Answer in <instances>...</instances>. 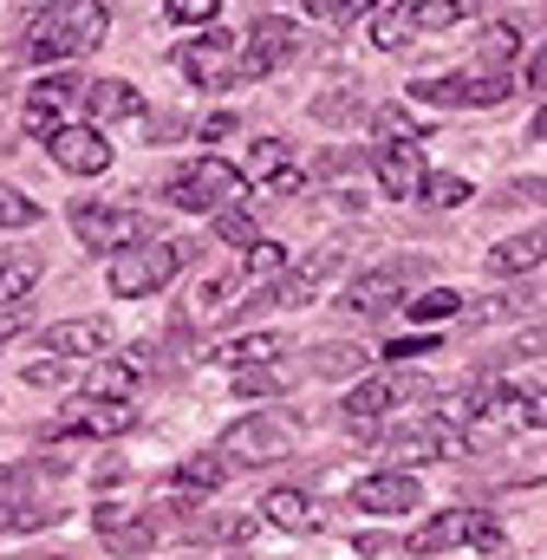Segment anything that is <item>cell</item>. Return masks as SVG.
<instances>
[{
    "label": "cell",
    "mask_w": 547,
    "mask_h": 560,
    "mask_svg": "<svg viewBox=\"0 0 547 560\" xmlns=\"http://www.w3.org/2000/svg\"><path fill=\"white\" fill-rule=\"evenodd\" d=\"M105 33H112V13H105L98 0H59L53 13H39V20L26 26V59H33V66L79 59V52H92Z\"/></svg>",
    "instance_id": "1"
},
{
    "label": "cell",
    "mask_w": 547,
    "mask_h": 560,
    "mask_svg": "<svg viewBox=\"0 0 547 560\" xmlns=\"http://www.w3.org/2000/svg\"><path fill=\"white\" fill-rule=\"evenodd\" d=\"M242 196H248V176H242L235 163H222V156H196L189 170L170 176V202L189 209V215H222V209H235Z\"/></svg>",
    "instance_id": "2"
},
{
    "label": "cell",
    "mask_w": 547,
    "mask_h": 560,
    "mask_svg": "<svg viewBox=\"0 0 547 560\" xmlns=\"http://www.w3.org/2000/svg\"><path fill=\"white\" fill-rule=\"evenodd\" d=\"M196 255V242H137L125 255H112V293L118 300H143V293H156V287H170L176 268Z\"/></svg>",
    "instance_id": "3"
},
{
    "label": "cell",
    "mask_w": 547,
    "mask_h": 560,
    "mask_svg": "<svg viewBox=\"0 0 547 560\" xmlns=\"http://www.w3.org/2000/svg\"><path fill=\"white\" fill-rule=\"evenodd\" d=\"M515 92L509 72H450V79H417L410 98L417 105H437V112H489Z\"/></svg>",
    "instance_id": "4"
},
{
    "label": "cell",
    "mask_w": 547,
    "mask_h": 560,
    "mask_svg": "<svg viewBox=\"0 0 547 560\" xmlns=\"http://www.w3.org/2000/svg\"><path fill=\"white\" fill-rule=\"evenodd\" d=\"M176 66H183V79H189V85L222 92V85H235V79H242V39H235V33H222V26H209L202 39H183V46H176Z\"/></svg>",
    "instance_id": "5"
},
{
    "label": "cell",
    "mask_w": 547,
    "mask_h": 560,
    "mask_svg": "<svg viewBox=\"0 0 547 560\" xmlns=\"http://www.w3.org/2000/svg\"><path fill=\"white\" fill-rule=\"evenodd\" d=\"M72 235L85 242V248H112V255H125L137 242H150V215L143 209H112V202H79L72 209Z\"/></svg>",
    "instance_id": "6"
},
{
    "label": "cell",
    "mask_w": 547,
    "mask_h": 560,
    "mask_svg": "<svg viewBox=\"0 0 547 560\" xmlns=\"http://www.w3.org/2000/svg\"><path fill=\"white\" fill-rule=\"evenodd\" d=\"M385 456L410 469V463H456V456H469V430L450 418H430V423H410V430H392L385 436Z\"/></svg>",
    "instance_id": "7"
},
{
    "label": "cell",
    "mask_w": 547,
    "mask_h": 560,
    "mask_svg": "<svg viewBox=\"0 0 547 560\" xmlns=\"http://www.w3.org/2000/svg\"><path fill=\"white\" fill-rule=\"evenodd\" d=\"M417 398H430V385H423L417 372H379V378H365V385L346 398V423H352V430H372L379 418L405 411Z\"/></svg>",
    "instance_id": "8"
},
{
    "label": "cell",
    "mask_w": 547,
    "mask_h": 560,
    "mask_svg": "<svg viewBox=\"0 0 547 560\" xmlns=\"http://www.w3.org/2000/svg\"><path fill=\"white\" fill-rule=\"evenodd\" d=\"M287 450H293V423L274 418V411L235 418V423H229V436H222V456H229V463H248V469H261V463H280Z\"/></svg>",
    "instance_id": "9"
},
{
    "label": "cell",
    "mask_w": 547,
    "mask_h": 560,
    "mask_svg": "<svg viewBox=\"0 0 547 560\" xmlns=\"http://www.w3.org/2000/svg\"><path fill=\"white\" fill-rule=\"evenodd\" d=\"M72 105H85V79H79V72H46V79L26 92V112H20V125H26L33 138L53 143L59 131H66V112H72Z\"/></svg>",
    "instance_id": "10"
},
{
    "label": "cell",
    "mask_w": 547,
    "mask_h": 560,
    "mask_svg": "<svg viewBox=\"0 0 547 560\" xmlns=\"http://www.w3.org/2000/svg\"><path fill=\"white\" fill-rule=\"evenodd\" d=\"M423 275V261H385L372 275H359L346 287V306L352 313H385V306H405V287Z\"/></svg>",
    "instance_id": "11"
},
{
    "label": "cell",
    "mask_w": 547,
    "mask_h": 560,
    "mask_svg": "<svg viewBox=\"0 0 547 560\" xmlns=\"http://www.w3.org/2000/svg\"><path fill=\"white\" fill-rule=\"evenodd\" d=\"M92 528H98V541H105L112 555H150V548H156V522L137 515V509H125V502H98V509H92Z\"/></svg>",
    "instance_id": "12"
},
{
    "label": "cell",
    "mask_w": 547,
    "mask_h": 560,
    "mask_svg": "<svg viewBox=\"0 0 547 560\" xmlns=\"http://www.w3.org/2000/svg\"><path fill=\"white\" fill-rule=\"evenodd\" d=\"M372 176H379V189L392 196V202H410V196H423V150L417 143H379L372 150Z\"/></svg>",
    "instance_id": "13"
},
{
    "label": "cell",
    "mask_w": 547,
    "mask_h": 560,
    "mask_svg": "<svg viewBox=\"0 0 547 560\" xmlns=\"http://www.w3.org/2000/svg\"><path fill=\"white\" fill-rule=\"evenodd\" d=\"M417 502H423V489L410 469H379L352 489V509H365V515H410Z\"/></svg>",
    "instance_id": "14"
},
{
    "label": "cell",
    "mask_w": 547,
    "mask_h": 560,
    "mask_svg": "<svg viewBox=\"0 0 547 560\" xmlns=\"http://www.w3.org/2000/svg\"><path fill=\"white\" fill-rule=\"evenodd\" d=\"M293 46H300V33H293L280 13L255 20V33L242 39V79H268L280 59H293Z\"/></svg>",
    "instance_id": "15"
},
{
    "label": "cell",
    "mask_w": 547,
    "mask_h": 560,
    "mask_svg": "<svg viewBox=\"0 0 547 560\" xmlns=\"http://www.w3.org/2000/svg\"><path fill=\"white\" fill-rule=\"evenodd\" d=\"M143 372H150V346H137V352H125V359H98V365H92V378H85V398L131 405L137 385H143Z\"/></svg>",
    "instance_id": "16"
},
{
    "label": "cell",
    "mask_w": 547,
    "mask_h": 560,
    "mask_svg": "<svg viewBox=\"0 0 547 560\" xmlns=\"http://www.w3.org/2000/svg\"><path fill=\"white\" fill-rule=\"evenodd\" d=\"M46 150H53V163L72 170V176H105V170H112V143L98 138L92 125H66Z\"/></svg>",
    "instance_id": "17"
},
{
    "label": "cell",
    "mask_w": 547,
    "mask_h": 560,
    "mask_svg": "<svg viewBox=\"0 0 547 560\" xmlns=\"http://www.w3.org/2000/svg\"><path fill=\"white\" fill-rule=\"evenodd\" d=\"M333 275H339V248H319V255H306L300 268H287V275L274 280L268 300H274V306H306V300H313Z\"/></svg>",
    "instance_id": "18"
},
{
    "label": "cell",
    "mask_w": 547,
    "mask_h": 560,
    "mask_svg": "<svg viewBox=\"0 0 547 560\" xmlns=\"http://www.w3.org/2000/svg\"><path fill=\"white\" fill-rule=\"evenodd\" d=\"M137 430V405H105V398H92V405H79L72 418H59L46 436H125Z\"/></svg>",
    "instance_id": "19"
},
{
    "label": "cell",
    "mask_w": 547,
    "mask_h": 560,
    "mask_svg": "<svg viewBox=\"0 0 547 560\" xmlns=\"http://www.w3.org/2000/svg\"><path fill=\"white\" fill-rule=\"evenodd\" d=\"M39 346H46L53 359H98V352L112 346V326H105V319H59V326L39 332Z\"/></svg>",
    "instance_id": "20"
},
{
    "label": "cell",
    "mask_w": 547,
    "mask_h": 560,
    "mask_svg": "<svg viewBox=\"0 0 547 560\" xmlns=\"http://www.w3.org/2000/svg\"><path fill=\"white\" fill-rule=\"evenodd\" d=\"M85 112H92L98 125H118V118H143V92H137L131 79H98V85H85Z\"/></svg>",
    "instance_id": "21"
},
{
    "label": "cell",
    "mask_w": 547,
    "mask_h": 560,
    "mask_svg": "<svg viewBox=\"0 0 547 560\" xmlns=\"http://www.w3.org/2000/svg\"><path fill=\"white\" fill-rule=\"evenodd\" d=\"M469 541V509H443V515H430L417 535H410V555L430 560V555H450V548H463Z\"/></svg>",
    "instance_id": "22"
},
{
    "label": "cell",
    "mask_w": 547,
    "mask_h": 560,
    "mask_svg": "<svg viewBox=\"0 0 547 560\" xmlns=\"http://www.w3.org/2000/svg\"><path fill=\"white\" fill-rule=\"evenodd\" d=\"M261 515H268L274 528H287V535H319V509H313L306 489H268Z\"/></svg>",
    "instance_id": "23"
},
{
    "label": "cell",
    "mask_w": 547,
    "mask_h": 560,
    "mask_svg": "<svg viewBox=\"0 0 547 560\" xmlns=\"http://www.w3.org/2000/svg\"><path fill=\"white\" fill-rule=\"evenodd\" d=\"M547 261V229H528V235H509L489 248V275H528Z\"/></svg>",
    "instance_id": "24"
},
{
    "label": "cell",
    "mask_w": 547,
    "mask_h": 560,
    "mask_svg": "<svg viewBox=\"0 0 547 560\" xmlns=\"http://www.w3.org/2000/svg\"><path fill=\"white\" fill-rule=\"evenodd\" d=\"M66 509H53V502H26V495H7L0 489V535H33V528H53Z\"/></svg>",
    "instance_id": "25"
},
{
    "label": "cell",
    "mask_w": 547,
    "mask_h": 560,
    "mask_svg": "<svg viewBox=\"0 0 547 560\" xmlns=\"http://www.w3.org/2000/svg\"><path fill=\"white\" fill-rule=\"evenodd\" d=\"M170 482H176L183 495H216V489L229 482V456H183Z\"/></svg>",
    "instance_id": "26"
},
{
    "label": "cell",
    "mask_w": 547,
    "mask_h": 560,
    "mask_svg": "<svg viewBox=\"0 0 547 560\" xmlns=\"http://www.w3.org/2000/svg\"><path fill=\"white\" fill-rule=\"evenodd\" d=\"M280 352H287V339H280V332H242V339H229V346H222L216 359L242 372V365H274Z\"/></svg>",
    "instance_id": "27"
},
{
    "label": "cell",
    "mask_w": 547,
    "mask_h": 560,
    "mask_svg": "<svg viewBox=\"0 0 547 560\" xmlns=\"http://www.w3.org/2000/svg\"><path fill=\"white\" fill-rule=\"evenodd\" d=\"M417 39V20H410V0H379V20H372V46L398 52Z\"/></svg>",
    "instance_id": "28"
},
{
    "label": "cell",
    "mask_w": 547,
    "mask_h": 560,
    "mask_svg": "<svg viewBox=\"0 0 547 560\" xmlns=\"http://www.w3.org/2000/svg\"><path fill=\"white\" fill-rule=\"evenodd\" d=\"M39 280V255H0V306H20Z\"/></svg>",
    "instance_id": "29"
},
{
    "label": "cell",
    "mask_w": 547,
    "mask_h": 560,
    "mask_svg": "<svg viewBox=\"0 0 547 560\" xmlns=\"http://www.w3.org/2000/svg\"><path fill=\"white\" fill-rule=\"evenodd\" d=\"M405 313L417 319V326H437V319H456V313H463V293H456V287H423L417 300H405Z\"/></svg>",
    "instance_id": "30"
},
{
    "label": "cell",
    "mask_w": 547,
    "mask_h": 560,
    "mask_svg": "<svg viewBox=\"0 0 547 560\" xmlns=\"http://www.w3.org/2000/svg\"><path fill=\"white\" fill-rule=\"evenodd\" d=\"M365 359H372L365 346L333 339V346H319V352H313V372H319V378H352V372H365Z\"/></svg>",
    "instance_id": "31"
},
{
    "label": "cell",
    "mask_w": 547,
    "mask_h": 560,
    "mask_svg": "<svg viewBox=\"0 0 547 560\" xmlns=\"http://www.w3.org/2000/svg\"><path fill=\"white\" fill-rule=\"evenodd\" d=\"M287 378H293V372H287L280 359H274V365H242V372H235V398H274V392H287Z\"/></svg>",
    "instance_id": "32"
},
{
    "label": "cell",
    "mask_w": 547,
    "mask_h": 560,
    "mask_svg": "<svg viewBox=\"0 0 547 560\" xmlns=\"http://www.w3.org/2000/svg\"><path fill=\"white\" fill-rule=\"evenodd\" d=\"M372 131H379L385 143H423V138H430V125H423V118H410V112H398V105H385V112L372 118Z\"/></svg>",
    "instance_id": "33"
},
{
    "label": "cell",
    "mask_w": 547,
    "mask_h": 560,
    "mask_svg": "<svg viewBox=\"0 0 547 560\" xmlns=\"http://www.w3.org/2000/svg\"><path fill=\"white\" fill-rule=\"evenodd\" d=\"M280 275H287V248L261 235V242L248 248V280H255V287H268V280H280Z\"/></svg>",
    "instance_id": "34"
},
{
    "label": "cell",
    "mask_w": 547,
    "mask_h": 560,
    "mask_svg": "<svg viewBox=\"0 0 547 560\" xmlns=\"http://www.w3.org/2000/svg\"><path fill=\"white\" fill-rule=\"evenodd\" d=\"M410 20H417V33H443L463 20V7L456 0H410Z\"/></svg>",
    "instance_id": "35"
},
{
    "label": "cell",
    "mask_w": 547,
    "mask_h": 560,
    "mask_svg": "<svg viewBox=\"0 0 547 560\" xmlns=\"http://www.w3.org/2000/svg\"><path fill=\"white\" fill-rule=\"evenodd\" d=\"M515 52H522V33H515V26H502V20H496V26H482V59H489L496 72H502Z\"/></svg>",
    "instance_id": "36"
},
{
    "label": "cell",
    "mask_w": 547,
    "mask_h": 560,
    "mask_svg": "<svg viewBox=\"0 0 547 560\" xmlns=\"http://www.w3.org/2000/svg\"><path fill=\"white\" fill-rule=\"evenodd\" d=\"M216 235H222L229 248H255V242H261V229H255L248 209H222V215H216Z\"/></svg>",
    "instance_id": "37"
},
{
    "label": "cell",
    "mask_w": 547,
    "mask_h": 560,
    "mask_svg": "<svg viewBox=\"0 0 547 560\" xmlns=\"http://www.w3.org/2000/svg\"><path fill=\"white\" fill-rule=\"evenodd\" d=\"M33 222H39V202L20 196L13 183H0V229H33Z\"/></svg>",
    "instance_id": "38"
},
{
    "label": "cell",
    "mask_w": 547,
    "mask_h": 560,
    "mask_svg": "<svg viewBox=\"0 0 547 560\" xmlns=\"http://www.w3.org/2000/svg\"><path fill=\"white\" fill-rule=\"evenodd\" d=\"M280 170H287V143L280 138H255V150H248V176L268 183V176H280Z\"/></svg>",
    "instance_id": "39"
},
{
    "label": "cell",
    "mask_w": 547,
    "mask_h": 560,
    "mask_svg": "<svg viewBox=\"0 0 547 560\" xmlns=\"http://www.w3.org/2000/svg\"><path fill=\"white\" fill-rule=\"evenodd\" d=\"M423 202L456 209V202H469V183H463V176H423Z\"/></svg>",
    "instance_id": "40"
},
{
    "label": "cell",
    "mask_w": 547,
    "mask_h": 560,
    "mask_svg": "<svg viewBox=\"0 0 547 560\" xmlns=\"http://www.w3.org/2000/svg\"><path fill=\"white\" fill-rule=\"evenodd\" d=\"M469 548L476 555H502V522L482 515V509H469Z\"/></svg>",
    "instance_id": "41"
},
{
    "label": "cell",
    "mask_w": 547,
    "mask_h": 560,
    "mask_svg": "<svg viewBox=\"0 0 547 560\" xmlns=\"http://www.w3.org/2000/svg\"><path fill=\"white\" fill-rule=\"evenodd\" d=\"M163 13H170L176 26H209V20L222 13V0H163Z\"/></svg>",
    "instance_id": "42"
},
{
    "label": "cell",
    "mask_w": 547,
    "mask_h": 560,
    "mask_svg": "<svg viewBox=\"0 0 547 560\" xmlns=\"http://www.w3.org/2000/svg\"><path fill=\"white\" fill-rule=\"evenodd\" d=\"M515 423L547 430V392H515Z\"/></svg>",
    "instance_id": "43"
},
{
    "label": "cell",
    "mask_w": 547,
    "mask_h": 560,
    "mask_svg": "<svg viewBox=\"0 0 547 560\" xmlns=\"http://www.w3.org/2000/svg\"><path fill=\"white\" fill-rule=\"evenodd\" d=\"M72 365H79V359H39V365H26V385H66Z\"/></svg>",
    "instance_id": "44"
},
{
    "label": "cell",
    "mask_w": 547,
    "mask_h": 560,
    "mask_svg": "<svg viewBox=\"0 0 547 560\" xmlns=\"http://www.w3.org/2000/svg\"><path fill=\"white\" fill-rule=\"evenodd\" d=\"M423 352H437V339H423V332H417V339H392V346H385V359H392V365H410V359H423Z\"/></svg>",
    "instance_id": "45"
},
{
    "label": "cell",
    "mask_w": 547,
    "mask_h": 560,
    "mask_svg": "<svg viewBox=\"0 0 547 560\" xmlns=\"http://www.w3.org/2000/svg\"><path fill=\"white\" fill-rule=\"evenodd\" d=\"M26 326H33V306H26V300H20V306H0V346H7V339H20Z\"/></svg>",
    "instance_id": "46"
},
{
    "label": "cell",
    "mask_w": 547,
    "mask_h": 560,
    "mask_svg": "<svg viewBox=\"0 0 547 560\" xmlns=\"http://www.w3.org/2000/svg\"><path fill=\"white\" fill-rule=\"evenodd\" d=\"M229 131H235V112H216V118H202V131H196V138L216 143V138H229Z\"/></svg>",
    "instance_id": "47"
},
{
    "label": "cell",
    "mask_w": 547,
    "mask_h": 560,
    "mask_svg": "<svg viewBox=\"0 0 547 560\" xmlns=\"http://www.w3.org/2000/svg\"><path fill=\"white\" fill-rule=\"evenodd\" d=\"M522 79H528V92H547V39L535 46V59H528V72H522Z\"/></svg>",
    "instance_id": "48"
},
{
    "label": "cell",
    "mask_w": 547,
    "mask_h": 560,
    "mask_svg": "<svg viewBox=\"0 0 547 560\" xmlns=\"http://www.w3.org/2000/svg\"><path fill=\"white\" fill-rule=\"evenodd\" d=\"M300 183H306V176H300V170L287 163L280 176H268V196H300Z\"/></svg>",
    "instance_id": "49"
},
{
    "label": "cell",
    "mask_w": 547,
    "mask_h": 560,
    "mask_svg": "<svg viewBox=\"0 0 547 560\" xmlns=\"http://www.w3.org/2000/svg\"><path fill=\"white\" fill-rule=\"evenodd\" d=\"M502 202H547V176H542V183H515Z\"/></svg>",
    "instance_id": "50"
},
{
    "label": "cell",
    "mask_w": 547,
    "mask_h": 560,
    "mask_svg": "<svg viewBox=\"0 0 547 560\" xmlns=\"http://www.w3.org/2000/svg\"><path fill=\"white\" fill-rule=\"evenodd\" d=\"M313 112H319V118H326V125H333V118H352V112H359V105H352V98H319V105H313Z\"/></svg>",
    "instance_id": "51"
},
{
    "label": "cell",
    "mask_w": 547,
    "mask_h": 560,
    "mask_svg": "<svg viewBox=\"0 0 547 560\" xmlns=\"http://www.w3.org/2000/svg\"><path fill=\"white\" fill-rule=\"evenodd\" d=\"M528 138H535V143H547V105L535 112V125H528Z\"/></svg>",
    "instance_id": "52"
},
{
    "label": "cell",
    "mask_w": 547,
    "mask_h": 560,
    "mask_svg": "<svg viewBox=\"0 0 547 560\" xmlns=\"http://www.w3.org/2000/svg\"><path fill=\"white\" fill-rule=\"evenodd\" d=\"M456 7H463V13H476V7H496V0H456Z\"/></svg>",
    "instance_id": "53"
},
{
    "label": "cell",
    "mask_w": 547,
    "mask_h": 560,
    "mask_svg": "<svg viewBox=\"0 0 547 560\" xmlns=\"http://www.w3.org/2000/svg\"><path fill=\"white\" fill-rule=\"evenodd\" d=\"M7 482H13V469H0V489H7Z\"/></svg>",
    "instance_id": "54"
},
{
    "label": "cell",
    "mask_w": 547,
    "mask_h": 560,
    "mask_svg": "<svg viewBox=\"0 0 547 560\" xmlns=\"http://www.w3.org/2000/svg\"><path fill=\"white\" fill-rule=\"evenodd\" d=\"M33 560H66V555H33Z\"/></svg>",
    "instance_id": "55"
}]
</instances>
